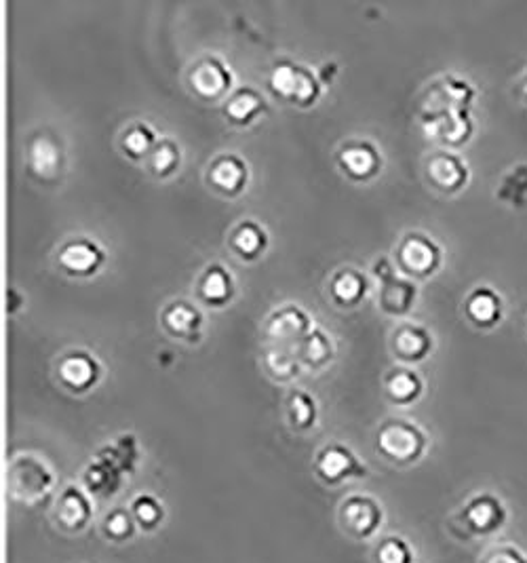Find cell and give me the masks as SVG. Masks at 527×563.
Returning <instances> with one entry per match:
<instances>
[{"instance_id":"1","label":"cell","mask_w":527,"mask_h":563,"mask_svg":"<svg viewBox=\"0 0 527 563\" xmlns=\"http://www.w3.org/2000/svg\"><path fill=\"white\" fill-rule=\"evenodd\" d=\"M426 448V437L416 424L390 420L378 433V450L393 462H414Z\"/></svg>"},{"instance_id":"2","label":"cell","mask_w":527,"mask_h":563,"mask_svg":"<svg viewBox=\"0 0 527 563\" xmlns=\"http://www.w3.org/2000/svg\"><path fill=\"white\" fill-rule=\"evenodd\" d=\"M11 492L17 500H38L45 498L53 485V475L41 460L24 456L13 462L9 471Z\"/></svg>"},{"instance_id":"3","label":"cell","mask_w":527,"mask_h":563,"mask_svg":"<svg viewBox=\"0 0 527 563\" xmlns=\"http://www.w3.org/2000/svg\"><path fill=\"white\" fill-rule=\"evenodd\" d=\"M506 521V509L498 496L483 492L475 494L464 504L462 509V523L468 532L487 536L498 532Z\"/></svg>"},{"instance_id":"4","label":"cell","mask_w":527,"mask_h":563,"mask_svg":"<svg viewBox=\"0 0 527 563\" xmlns=\"http://www.w3.org/2000/svg\"><path fill=\"white\" fill-rule=\"evenodd\" d=\"M340 519L344 523V528L357 536V538H372L378 528L382 526V507L369 496L355 494L344 500L340 509Z\"/></svg>"},{"instance_id":"5","label":"cell","mask_w":527,"mask_h":563,"mask_svg":"<svg viewBox=\"0 0 527 563\" xmlns=\"http://www.w3.org/2000/svg\"><path fill=\"white\" fill-rule=\"evenodd\" d=\"M270 85L279 95L300 104L312 102L319 93V85L312 79V74L291 62H281L275 66L270 76Z\"/></svg>"},{"instance_id":"6","label":"cell","mask_w":527,"mask_h":563,"mask_svg":"<svg viewBox=\"0 0 527 563\" xmlns=\"http://www.w3.org/2000/svg\"><path fill=\"white\" fill-rule=\"evenodd\" d=\"M315 469L325 483H340L350 477L365 475V467L359 458L340 443H331L319 452Z\"/></svg>"},{"instance_id":"7","label":"cell","mask_w":527,"mask_h":563,"mask_svg":"<svg viewBox=\"0 0 527 563\" xmlns=\"http://www.w3.org/2000/svg\"><path fill=\"white\" fill-rule=\"evenodd\" d=\"M93 517V507L89 496L76 488V485H68V488L60 494L55 509V519L60 526L68 532H83Z\"/></svg>"},{"instance_id":"8","label":"cell","mask_w":527,"mask_h":563,"mask_svg":"<svg viewBox=\"0 0 527 563\" xmlns=\"http://www.w3.org/2000/svg\"><path fill=\"white\" fill-rule=\"evenodd\" d=\"M399 260L416 275L433 273V268L439 264V247L422 235H409L399 247Z\"/></svg>"},{"instance_id":"9","label":"cell","mask_w":527,"mask_h":563,"mask_svg":"<svg viewBox=\"0 0 527 563\" xmlns=\"http://www.w3.org/2000/svg\"><path fill=\"white\" fill-rule=\"evenodd\" d=\"M100 365L87 353H70L60 363V378L72 391H87L97 380Z\"/></svg>"},{"instance_id":"10","label":"cell","mask_w":527,"mask_h":563,"mask_svg":"<svg viewBox=\"0 0 527 563\" xmlns=\"http://www.w3.org/2000/svg\"><path fill=\"white\" fill-rule=\"evenodd\" d=\"M426 131L450 144H460L471 133V121H468L466 110H452L435 116H426Z\"/></svg>"},{"instance_id":"11","label":"cell","mask_w":527,"mask_h":563,"mask_svg":"<svg viewBox=\"0 0 527 563\" xmlns=\"http://www.w3.org/2000/svg\"><path fill=\"white\" fill-rule=\"evenodd\" d=\"M190 81L203 97H216L230 85V72L216 57H209L194 68Z\"/></svg>"},{"instance_id":"12","label":"cell","mask_w":527,"mask_h":563,"mask_svg":"<svg viewBox=\"0 0 527 563\" xmlns=\"http://www.w3.org/2000/svg\"><path fill=\"white\" fill-rule=\"evenodd\" d=\"M102 258H104L102 249L87 239H78V241L68 243L60 254L62 266L68 268L70 273H78V275L91 273V270L100 266Z\"/></svg>"},{"instance_id":"13","label":"cell","mask_w":527,"mask_h":563,"mask_svg":"<svg viewBox=\"0 0 527 563\" xmlns=\"http://www.w3.org/2000/svg\"><path fill=\"white\" fill-rule=\"evenodd\" d=\"M428 176L443 190H458L466 182V165L454 154H437L428 163Z\"/></svg>"},{"instance_id":"14","label":"cell","mask_w":527,"mask_h":563,"mask_svg":"<svg viewBox=\"0 0 527 563\" xmlns=\"http://www.w3.org/2000/svg\"><path fill=\"white\" fill-rule=\"evenodd\" d=\"M28 157L36 173H41V176H51V173H55L62 163V150L53 138H49V135H36V138L30 142Z\"/></svg>"},{"instance_id":"15","label":"cell","mask_w":527,"mask_h":563,"mask_svg":"<svg viewBox=\"0 0 527 563\" xmlns=\"http://www.w3.org/2000/svg\"><path fill=\"white\" fill-rule=\"evenodd\" d=\"M121 479H123V473L119 469H114L110 462L102 460L100 456H97V460L85 473L87 490L95 496H112L116 490L121 488Z\"/></svg>"},{"instance_id":"16","label":"cell","mask_w":527,"mask_h":563,"mask_svg":"<svg viewBox=\"0 0 527 563\" xmlns=\"http://www.w3.org/2000/svg\"><path fill=\"white\" fill-rule=\"evenodd\" d=\"M209 178L218 188L226 192H237L247 180V167L239 157L226 154V157H220L216 163H213Z\"/></svg>"},{"instance_id":"17","label":"cell","mask_w":527,"mask_h":563,"mask_svg":"<svg viewBox=\"0 0 527 563\" xmlns=\"http://www.w3.org/2000/svg\"><path fill=\"white\" fill-rule=\"evenodd\" d=\"M500 310H502L500 298L487 287L477 289L466 302V315L471 317L477 325H483V327L494 325L500 319Z\"/></svg>"},{"instance_id":"18","label":"cell","mask_w":527,"mask_h":563,"mask_svg":"<svg viewBox=\"0 0 527 563\" xmlns=\"http://www.w3.org/2000/svg\"><path fill=\"white\" fill-rule=\"evenodd\" d=\"M308 329V317L302 308L298 306H287L270 319L268 323V334L272 338H298Z\"/></svg>"},{"instance_id":"19","label":"cell","mask_w":527,"mask_h":563,"mask_svg":"<svg viewBox=\"0 0 527 563\" xmlns=\"http://www.w3.org/2000/svg\"><path fill=\"white\" fill-rule=\"evenodd\" d=\"M431 334L418 325H403L395 334V348L403 359H422L431 351Z\"/></svg>"},{"instance_id":"20","label":"cell","mask_w":527,"mask_h":563,"mask_svg":"<svg viewBox=\"0 0 527 563\" xmlns=\"http://www.w3.org/2000/svg\"><path fill=\"white\" fill-rule=\"evenodd\" d=\"M342 163L350 173H353V176L365 178V176H372V173L376 171L380 157L374 146H369L365 142H357L342 150Z\"/></svg>"},{"instance_id":"21","label":"cell","mask_w":527,"mask_h":563,"mask_svg":"<svg viewBox=\"0 0 527 563\" xmlns=\"http://www.w3.org/2000/svg\"><path fill=\"white\" fill-rule=\"evenodd\" d=\"M102 460L110 462L114 469H119L123 475L125 473H131L133 467H135V462H138V441H135L131 435H125L121 439H116L112 445H108V448H104L100 454Z\"/></svg>"},{"instance_id":"22","label":"cell","mask_w":527,"mask_h":563,"mask_svg":"<svg viewBox=\"0 0 527 563\" xmlns=\"http://www.w3.org/2000/svg\"><path fill=\"white\" fill-rule=\"evenodd\" d=\"M131 515L138 523V528L146 532H154L161 526L165 519V507L159 498H154L152 494H140L131 502Z\"/></svg>"},{"instance_id":"23","label":"cell","mask_w":527,"mask_h":563,"mask_svg":"<svg viewBox=\"0 0 527 563\" xmlns=\"http://www.w3.org/2000/svg\"><path fill=\"white\" fill-rule=\"evenodd\" d=\"M414 300H416V287L412 283L397 279L395 275L384 279L382 306L390 310V313H405Z\"/></svg>"},{"instance_id":"24","label":"cell","mask_w":527,"mask_h":563,"mask_svg":"<svg viewBox=\"0 0 527 563\" xmlns=\"http://www.w3.org/2000/svg\"><path fill=\"white\" fill-rule=\"evenodd\" d=\"M367 283L357 270H340L331 281V294L342 304H355L365 296Z\"/></svg>"},{"instance_id":"25","label":"cell","mask_w":527,"mask_h":563,"mask_svg":"<svg viewBox=\"0 0 527 563\" xmlns=\"http://www.w3.org/2000/svg\"><path fill=\"white\" fill-rule=\"evenodd\" d=\"M165 325L171 329L173 334L192 336L201 325V315H199V310L192 308L190 304L178 302V304H171L165 310Z\"/></svg>"},{"instance_id":"26","label":"cell","mask_w":527,"mask_h":563,"mask_svg":"<svg viewBox=\"0 0 527 563\" xmlns=\"http://www.w3.org/2000/svg\"><path fill=\"white\" fill-rule=\"evenodd\" d=\"M201 291H203V298L213 304L226 302L232 294V279H230L228 270L218 264L209 266L201 281Z\"/></svg>"},{"instance_id":"27","label":"cell","mask_w":527,"mask_h":563,"mask_svg":"<svg viewBox=\"0 0 527 563\" xmlns=\"http://www.w3.org/2000/svg\"><path fill=\"white\" fill-rule=\"evenodd\" d=\"M264 108V100L253 89H241L230 97L226 112L232 121L247 123Z\"/></svg>"},{"instance_id":"28","label":"cell","mask_w":527,"mask_h":563,"mask_svg":"<svg viewBox=\"0 0 527 563\" xmlns=\"http://www.w3.org/2000/svg\"><path fill=\"white\" fill-rule=\"evenodd\" d=\"M266 245V232L256 222H243L232 235V247L239 251L241 256L253 258L258 256Z\"/></svg>"},{"instance_id":"29","label":"cell","mask_w":527,"mask_h":563,"mask_svg":"<svg viewBox=\"0 0 527 563\" xmlns=\"http://www.w3.org/2000/svg\"><path fill=\"white\" fill-rule=\"evenodd\" d=\"M135 526H138V523H135L131 511L114 509L112 513L106 515L102 523V532L110 542H114V545H123V542L133 538Z\"/></svg>"},{"instance_id":"30","label":"cell","mask_w":527,"mask_h":563,"mask_svg":"<svg viewBox=\"0 0 527 563\" xmlns=\"http://www.w3.org/2000/svg\"><path fill=\"white\" fill-rule=\"evenodd\" d=\"M386 388H388V395L393 397L395 401L409 403V401L416 399L420 395L422 382H420V378L416 374L407 372V370H399V372H395L393 376L388 378Z\"/></svg>"},{"instance_id":"31","label":"cell","mask_w":527,"mask_h":563,"mask_svg":"<svg viewBox=\"0 0 527 563\" xmlns=\"http://www.w3.org/2000/svg\"><path fill=\"white\" fill-rule=\"evenodd\" d=\"M289 418L298 426V429H308V426L315 424V420H317L315 399L304 391H296L289 397Z\"/></svg>"},{"instance_id":"32","label":"cell","mask_w":527,"mask_h":563,"mask_svg":"<svg viewBox=\"0 0 527 563\" xmlns=\"http://www.w3.org/2000/svg\"><path fill=\"white\" fill-rule=\"evenodd\" d=\"M498 197L511 205H523L527 199V167H517L509 178L504 180Z\"/></svg>"},{"instance_id":"33","label":"cell","mask_w":527,"mask_h":563,"mask_svg":"<svg viewBox=\"0 0 527 563\" xmlns=\"http://www.w3.org/2000/svg\"><path fill=\"white\" fill-rule=\"evenodd\" d=\"M378 561L380 563H412L414 561V551L407 545L403 538L388 536L380 542L378 547Z\"/></svg>"},{"instance_id":"34","label":"cell","mask_w":527,"mask_h":563,"mask_svg":"<svg viewBox=\"0 0 527 563\" xmlns=\"http://www.w3.org/2000/svg\"><path fill=\"white\" fill-rule=\"evenodd\" d=\"M304 357L310 363H323L331 357V342L323 332H310L304 340Z\"/></svg>"},{"instance_id":"35","label":"cell","mask_w":527,"mask_h":563,"mask_svg":"<svg viewBox=\"0 0 527 563\" xmlns=\"http://www.w3.org/2000/svg\"><path fill=\"white\" fill-rule=\"evenodd\" d=\"M152 140H154V135H152V131L146 125H135L125 135V148L131 154H135V157H140V154L150 150Z\"/></svg>"},{"instance_id":"36","label":"cell","mask_w":527,"mask_h":563,"mask_svg":"<svg viewBox=\"0 0 527 563\" xmlns=\"http://www.w3.org/2000/svg\"><path fill=\"white\" fill-rule=\"evenodd\" d=\"M180 161V152L171 142H163L152 152V167L156 173H169Z\"/></svg>"},{"instance_id":"37","label":"cell","mask_w":527,"mask_h":563,"mask_svg":"<svg viewBox=\"0 0 527 563\" xmlns=\"http://www.w3.org/2000/svg\"><path fill=\"white\" fill-rule=\"evenodd\" d=\"M479 563H527V555L515 545H500L483 555Z\"/></svg>"},{"instance_id":"38","label":"cell","mask_w":527,"mask_h":563,"mask_svg":"<svg viewBox=\"0 0 527 563\" xmlns=\"http://www.w3.org/2000/svg\"><path fill=\"white\" fill-rule=\"evenodd\" d=\"M268 365L272 367V370H275V374L285 376V374H291V372H294L296 361H294V357L287 355V353H277V351H272V353L268 355Z\"/></svg>"},{"instance_id":"39","label":"cell","mask_w":527,"mask_h":563,"mask_svg":"<svg viewBox=\"0 0 527 563\" xmlns=\"http://www.w3.org/2000/svg\"><path fill=\"white\" fill-rule=\"evenodd\" d=\"M523 93H525V97H527V79H525V83H523Z\"/></svg>"}]
</instances>
